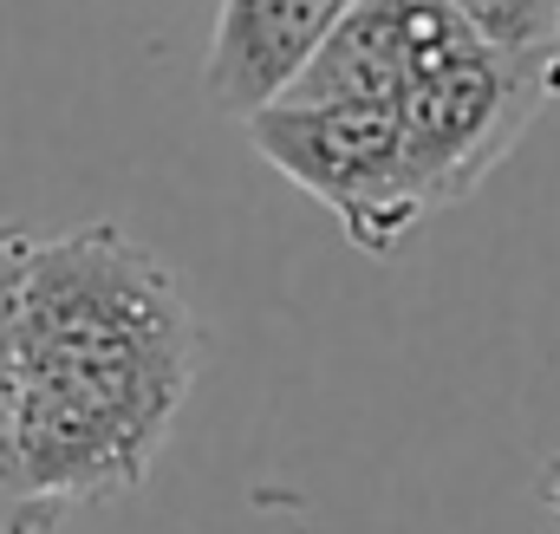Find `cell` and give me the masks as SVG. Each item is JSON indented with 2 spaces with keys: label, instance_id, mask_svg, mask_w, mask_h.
Masks as SVG:
<instances>
[{
  "label": "cell",
  "instance_id": "obj_7",
  "mask_svg": "<svg viewBox=\"0 0 560 534\" xmlns=\"http://www.w3.org/2000/svg\"><path fill=\"white\" fill-rule=\"evenodd\" d=\"M456 20L489 46L502 53L515 72H528L548 105L560 98V0H450Z\"/></svg>",
  "mask_w": 560,
  "mask_h": 534
},
{
  "label": "cell",
  "instance_id": "obj_4",
  "mask_svg": "<svg viewBox=\"0 0 560 534\" xmlns=\"http://www.w3.org/2000/svg\"><path fill=\"white\" fill-rule=\"evenodd\" d=\"M469 39L450 0H359L280 105H398Z\"/></svg>",
  "mask_w": 560,
  "mask_h": 534
},
{
  "label": "cell",
  "instance_id": "obj_3",
  "mask_svg": "<svg viewBox=\"0 0 560 534\" xmlns=\"http://www.w3.org/2000/svg\"><path fill=\"white\" fill-rule=\"evenodd\" d=\"M392 112H398V131H405V156H411L423 216H443V209L469 202L495 176L502 156H515L528 125L548 112V92L528 72H515L502 53L469 39L423 85H411Z\"/></svg>",
  "mask_w": 560,
  "mask_h": 534
},
{
  "label": "cell",
  "instance_id": "obj_6",
  "mask_svg": "<svg viewBox=\"0 0 560 534\" xmlns=\"http://www.w3.org/2000/svg\"><path fill=\"white\" fill-rule=\"evenodd\" d=\"M26 229L0 222V534H59V509L26 489L20 469V365H13V320H20V274H26Z\"/></svg>",
  "mask_w": 560,
  "mask_h": 534
},
{
  "label": "cell",
  "instance_id": "obj_5",
  "mask_svg": "<svg viewBox=\"0 0 560 534\" xmlns=\"http://www.w3.org/2000/svg\"><path fill=\"white\" fill-rule=\"evenodd\" d=\"M359 0H215L202 98L229 118L280 105Z\"/></svg>",
  "mask_w": 560,
  "mask_h": 534
},
{
  "label": "cell",
  "instance_id": "obj_8",
  "mask_svg": "<svg viewBox=\"0 0 560 534\" xmlns=\"http://www.w3.org/2000/svg\"><path fill=\"white\" fill-rule=\"evenodd\" d=\"M541 496H548V509L560 515V456H548V476H541Z\"/></svg>",
  "mask_w": 560,
  "mask_h": 534
},
{
  "label": "cell",
  "instance_id": "obj_2",
  "mask_svg": "<svg viewBox=\"0 0 560 534\" xmlns=\"http://www.w3.org/2000/svg\"><path fill=\"white\" fill-rule=\"evenodd\" d=\"M248 143L319 209H332L346 242L372 262H392L405 235L430 222L392 105H268L248 118Z\"/></svg>",
  "mask_w": 560,
  "mask_h": 534
},
{
  "label": "cell",
  "instance_id": "obj_1",
  "mask_svg": "<svg viewBox=\"0 0 560 534\" xmlns=\"http://www.w3.org/2000/svg\"><path fill=\"white\" fill-rule=\"evenodd\" d=\"M209 333L176 267L118 222L33 235L20 274V469L59 515L150 483Z\"/></svg>",
  "mask_w": 560,
  "mask_h": 534
}]
</instances>
